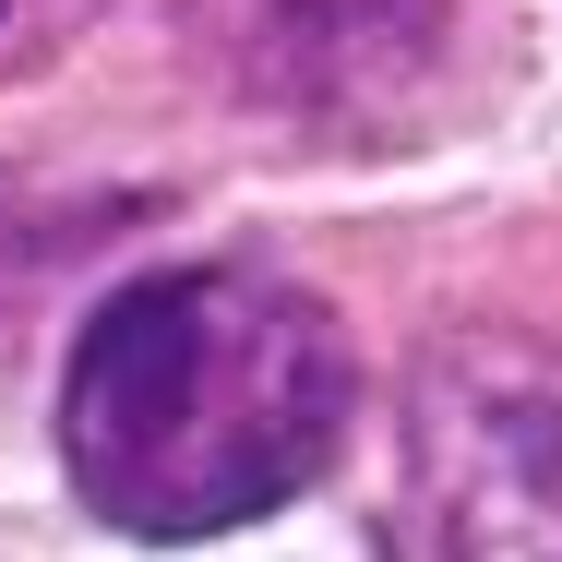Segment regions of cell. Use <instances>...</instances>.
<instances>
[{
	"instance_id": "7a4b0ae2",
	"label": "cell",
	"mask_w": 562,
	"mask_h": 562,
	"mask_svg": "<svg viewBox=\"0 0 562 562\" xmlns=\"http://www.w3.org/2000/svg\"><path fill=\"white\" fill-rule=\"evenodd\" d=\"M192 48L251 109L359 120V109H395L431 72L443 0H192Z\"/></svg>"
},
{
	"instance_id": "3957f363",
	"label": "cell",
	"mask_w": 562,
	"mask_h": 562,
	"mask_svg": "<svg viewBox=\"0 0 562 562\" xmlns=\"http://www.w3.org/2000/svg\"><path fill=\"white\" fill-rule=\"evenodd\" d=\"M0 12H48V0H0Z\"/></svg>"
},
{
	"instance_id": "6da1fadb",
	"label": "cell",
	"mask_w": 562,
	"mask_h": 562,
	"mask_svg": "<svg viewBox=\"0 0 562 562\" xmlns=\"http://www.w3.org/2000/svg\"><path fill=\"white\" fill-rule=\"evenodd\" d=\"M347 324L276 263H168L60 359V479L132 539H216L300 503L347 443Z\"/></svg>"
}]
</instances>
